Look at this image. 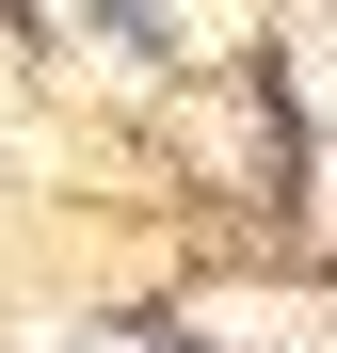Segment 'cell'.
<instances>
[{
    "label": "cell",
    "mask_w": 337,
    "mask_h": 353,
    "mask_svg": "<svg viewBox=\"0 0 337 353\" xmlns=\"http://www.w3.org/2000/svg\"><path fill=\"white\" fill-rule=\"evenodd\" d=\"M209 337H241V353H337V305H289V289H209Z\"/></svg>",
    "instance_id": "1"
},
{
    "label": "cell",
    "mask_w": 337,
    "mask_h": 353,
    "mask_svg": "<svg viewBox=\"0 0 337 353\" xmlns=\"http://www.w3.org/2000/svg\"><path fill=\"white\" fill-rule=\"evenodd\" d=\"M96 353H129V337H96Z\"/></svg>",
    "instance_id": "2"
}]
</instances>
